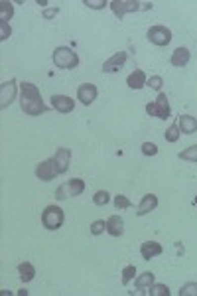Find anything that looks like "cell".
Wrapping results in <instances>:
<instances>
[{
    "label": "cell",
    "instance_id": "obj_1",
    "mask_svg": "<svg viewBox=\"0 0 197 296\" xmlns=\"http://www.w3.org/2000/svg\"><path fill=\"white\" fill-rule=\"evenodd\" d=\"M20 107L26 115H32V117H40L42 113L48 111V105L44 103L40 89L28 81L20 83Z\"/></svg>",
    "mask_w": 197,
    "mask_h": 296
},
{
    "label": "cell",
    "instance_id": "obj_2",
    "mask_svg": "<svg viewBox=\"0 0 197 296\" xmlns=\"http://www.w3.org/2000/svg\"><path fill=\"white\" fill-rule=\"evenodd\" d=\"M108 6H110V10H112V14L116 16V18H125V14L128 12H138V10H152V2H136V0H112V2H108Z\"/></svg>",
    "mask_w": 197,
    "mask_h": 296
},
{
    "label": "cell",
    "instance_id": "obj_3",
    "mask_svg": "<svg viewBox=\"0 0 197 296\" xmlns=\"http://www.w3.org/2000/svg\"><path fill=\"white\" fill-rule=\"evenodd\" d=\"M52 59H54L55 67H59V69H73V67L79 65V56L73 52L71 48H67V46L55 48Z\"/></svg>",
    "mask_w": 197,
    "mask_h": 296
},
{
    "label": "cell",
    "instance_id": "obj_4",
    "mask_svg": "<svg viewBox=\"0 0 197 296\" xmlns=\"http://www.w3.org/2000/svg\"><path fill=\"white\" fill-rule=\"evenodd\" d=\"M63 221H65L63 209L57 207V205H48V207L44 209V213H42V223H44V227L50 229V231H57V229L63 225Z\"/></svg>",
    "mask_w": 197,
    "mask_h": 296
},
{
    "label": "cell",
    "instance_id": "obj_5",
    "mask_svg": "<svg viewBox=\"0 0 197 296\" xmlns=\"http://www.w3.org/2000/svg\"><path fill=\"white\" fill-rule=\"evenodd\" d=\"M85 190V182L81 178H73L67 180L65 184H61L55 190V198L57 200H67V198H75V196H81Z\"/></svg>",
    "mask_w": 197,
    "mask_h": 296
},
{
    "label": "cell",
    "instance_id": "obj_6",
    "mask_svg": "<svg viewBox=\"0 0 197 296\" xmlns=\"http://www.w3.org/2000/svg\"><path fill=\"white\" fill-rule=\"evenodd\" d=\"M146 113H148L150 117H158V119H164V121L170 119L172 109H170V103H168L166 93H160L158 99H156L154 103H148V105H146Z\"/></svg>",
    "mask_w": 197,
    "mask_h": 296
},
{
    "label": "cell",
    "instance_id": "obj_7",
    "mask_svg": "<svg viewBox=\"0 0 197 296\" xmlns=\"http://www.w3.org/2000/svg\"><path fill=\"white\" fill-rule=\"evenodd\" d=\"M146 36L150 40V44H154V46H168L172 42V30L166 26H152Z\"/></svg>",
    "mask_w": 197,
    "mask_h": 296
},
{
    "label": "cell",
    "instance_id": "obj_8",
    "mask_svg": "<svg viewBox=\"0 0 197 296\" xmlns=\"http://www.w3.org/2000/svg\"><path fill=\"white\" fill-rule=\"evenodd\" d=\"M16 89H18L16 79L4 81V83L0 85V107H2V109H6V107L12 105V101L16 99Z\"/></svg>",
    "mask_w": 197,
    "mask_h": 296
},
{
    "label": "cell",
    "instance_id": "obj_9",
    "mask_svg": "<svg viewBox=\"0 0 197 296\" xmlns=\"http://www.w3.org/2000/svg\"><path fill=\"white\" fill-rule=\"evenodd\" d=\"M36 176L40 180H44V182H50V180H54L55 176H59V172H57V166H55L54 158H50V160H44L42 164H37L36 166Z\"/></svg>",
    "mask_w": 197,
    "mask_h": 296
},
{
    "label": "cell",
    "instance_id": "obj_10",
    "mask_svg": "<svg viewBox=\"0 0 197 296\" xmlns=\"http://www.w3.org/2000/svg\"><path fill=\"white\" fill-rule=\"evenodd\" d=\"M77 99H79L85 107L93 105L95 99H97V87H95L93 83H83V85H79V89H77Z\"/></svg>",
    "mask_w": 197,
    "mask_h": 296
},
{
    "label": "cell",
    "instance_id": "obj_11",
    "mask_svg": "<svg viewBox=\"0 0 197 296\" xmlns=\"http://www.w3.org/2000/svg\"><path fill=\"white\" fill-rule=\"evenodd\" d=\"M52 158H54L55 166H57V172L63 174V172H67V168L71 164V150L69 148H59Z\"/></svg>",
    "mask_w": 197,
    "mask_h": 296
},
{
    "label": "cell",
    "instance_id": "obj_12",
    "mask_svg": "<svg viewBox=\"0 0 197 296\" xmlns=\"http://www.w3.org/2000/svg\"><path fill=\"white\" fill-rule=\"evenodd\" d=\"M52 107L59 113H71L75 109V101L67 95H54L52 97Z\"/></svg>",
    "mask_w": 197,
    "mask_h": 296
},
{
    "label": "cell",
    "instance_id": "obj_13",
    "mask_svg": "<svg viewBox=\"0 0 197 296\" xmlns=\"http://www.w3.org/2000/svg\"><path fill=\"white\" fill-rule=\"evenodd\" d=\"M126 52H119V54H114V56L107 59L105 63H103V71L105 73H112V71H119L123 65L126 63Z\"/></svg>",
    "mask_w": 197,
    "mask_h": 296
},
{
    "label": "cell",
    "instance_id": "obj_14",
    "mask_svg": "<svg viewBox=\"0 0 197 296\" xmlns=\"http://www.w3.org/2000/svg\"><path fill=\"white\" fill-rule=\"evenodd\" d=\"M162 251H164L162 245L160 243H156V241H146V243L140 245V255H142V259H146V261L162 255Z\"/></svg>",
    "mask_w": 197,
    "mask_h": 296
},
{
    "label": "cell",
    "instance_id": "obj_15",
    "mask_svg": "<svg viewBox=\"0 0 197 296\" xmlns=\"http://www.w3.org/2000/svg\"><path fill=\"white\" fill-rule=\"evenodd\" d=\"M107 233L112 237H121L125 233V221L121 215H110L107 219Z\"/></svg>",
    "mask_w": 197,
    "mask_h": 296
},
{
    "label": "cell",
    "instance_id": "obj_16",
    "mask_svg": "<svg viewBox=\"0 0 197 296\" xmlns=\"http://www.w3.org/2000/svg\"><path fill=\"white\" fill-rule=\"evenodd\" d=\"M146 83H148V77H146L142 69H134L126 79V85L130 89H142V87H146Z\"/></svg>",
    "mask_w": 197,
    "mask_h": 296
},
{
    "label": "cell",
    "instance_id": "obj_17",
    "mask_svg": "<svg viewBox=\"0 0 197 296\" xmlns=\"http://www.w3.org/2000/svg\"><path fill=\"white\" fill-rule=\"evenodd\" d=\"M178 127L183 134H193V132H197V119L191 115H181L178 121Z\"/></svg>",
    "mask_w": 197,
    "mask_h": 296
},
{
    "label": "cell",
    "instance_id": "obj_18",
    "mask_svg": "<svg viewBox=\"0 0 197 296\" xmlns=\"http://www.w3.org/2000/svg\"><path fill=\"white\" fill-rule=\"evenodd\" d=\"M156 205H158V198H156L154 194H146V196L142 198V202H140V205H138L136 215H146V213L154 211V209H156Z\"/></svg>",
    "mask_w": 197,
    "mask_h": 296
},
{
    "label": "cell",
    "instance_id": "obj_19",
    "mask_svg": "<svg viewBox=\"0 0 197 296\" xmlns=\"http://www.w3.org/2000/svg\"><path fill=\"white\" fill-rule=\"evenodd\" d=\"M189 50L187 48H176V52L172 54V65L174 67H185L187 63H189Z\"/></svg>",
    "mask_w": 197,
    "mask_h": 296
},
{
    "label": "cell",
    "instance_id": "obj_20",
    "mask_svg": "<svg viewBox=\"0 0 197 296\" xmlns=\"http://www.w3.org/2000/svg\"><path fill=\"white\" fill-rule=\"evenodd\" d=\"M18 273H20L22 282H30L32 278L36 277V269H34V265H32V263H20Z\"/></svg>",
    "mask_w": 197,
    "mask_h": 296
},
{
    "label": "cell",
    "instance_id": "obj_21",
    "mask_svg": "<svg viewBox=\"0 0 197 296\" xmlns=\"http://www.w3.org/2000/svg\"><path fill=\"white\" fill-rule=\"evenodd\" d=\"M152 284H154V273H150V271H148V273H142L140 277H138L136 280H134V286H136L138 290H144V288H150Z\"/></svg>",
    "mask_w": 197,
    "mask_h": 296
},
{
    "label": "cell",
    "instance_id": "obj_22",
    "mask_svg": "<svg viewBox=\"0 0 197 296\" xmlns=\"http://www.w3.org/2000/svg\"><path fill=\"white\" fill-rule=\"evenodd\" d=\"M14 16V6L10 4V2H6V0H2L0 2V22H4V24H8L10 18Z\"/></svg>",
    "mask_w": 197,
    "mask_h": 296
},
{
    "label": "cell",
    "instance_id": "obj_23",
    "mask_svg": "<svg viewBox=\"0 0 197 296\" xmlns=\"http://www.w3.org/2000/svg\"><path fill=\"white\" fill-rule=\"evenodd\" d=\"M179 136H181V130H179L178 125H172L170 129L164 132V138H166L168 142H178Z\"/></svg>",
    "mask_w": 197,
    "mask_h": 296
},
{
    "label": "cell",
    "instance_id": "obj_24",
    "mask_svg": "<svg viewBox=\"0 0 197 296\" xmlns=\"http://www.w3.org/2000/svg\"><path fill=\"white\" fill-rule=\"evenodd\" d=\"M179 158L181 160H187V162H197V144L185 148L183 152H179Z\"/></svg>",
    "mask_w": 197,
    "mask_h": 296
},
{
    "label": "cell",
    "instance_id": "obj_25",
    "mask_svg": "<svg viewBox=\"0 0 197 296\" xmlns=\"http://www.w3.org/2000/svg\"><path fill=\"white\" fill-rule=\"evenodd\" d=\"M148 294L150 296H170V288L166 284H152L148 288Z\"/></svg>",
    "mask_w": 197,
    "mask_h": 296
},
{
    "label": "cell",
    "instance_id": "obj_26",
    "mask_svg": "<svg viewBox=\"0 0 197 296\" xmlns=\"http://www.w3.org/2000/svg\"><path fill=\"white\" fill-rule=\"evenodd\" d=\"M108 200H110V194L105 192V190H99V192L93 196V202H95V205H107Z\"/></svg>",
    "mask_w": 197,
    "mask_h": 296
},
{
    "label": "cell",
    "instance_id": "obj_27",
    "mask_svg": "<svg viewBox=\"0 0 197 296\" xmlns=\"http://www.w3.org/2000/svg\"><path fill=\"white\" fill-rule=\"evenodd\" d=\"M179 296H197V282H187L181 286Z\"/></svg>",
    "mask_w": 197,
    "mask_h": 296
},
{
    "label": "cell",
    "instance_id": "obj_28",
    "mask_svg": "<svg viewBox=\"0 0 197 296\" xmlns=\"http://www.w3.org/2000/svg\"><path fill=\"white\" fill-rule=\"evenodd\" d=\"M134 275H136V267H134V265L125 267V269H123V284H128V282L134 278Z\"/></svg>",
    "mask_w": 197,
    "mask_h": 296
},
{
    "label": "cell",
    "instance_id": "obj_29",
    "mask_svg": "<svg viewBox=\"0 0 197 296\" xmlns=\"http://www.w3.org/2000/svg\"><path fill=\"white\" fill-rule=\"evenodd\" d=\"M130 200L126 198V196H123V194H119V196H114V207L116 209H128L130 207Z\"/></svg>",
    "mask_w": 197,
    "mask_h": 296
},
{
    "label": "cell",
    "instance_id": "obj_30",
    "mask_svg": "<svg viewBox=\"0 0 197 296\" xmlns=\"http://www.w3.org/2000/svg\"><path fill=\"white\" fill-rule=\"evenodd\" d=\"M103 231H107V221H103V219L93 221V225H91V233L93 235H101Z\"/></svg>",
    "mask_w": 197,
    "mask_h": 296
},
{
    "label": "cell",
    "instance_id": "obj_31",
    "mask_svg": "<svg viewBox=\"0 0 197 296\" xmlns=\"http://www.w3.org/2000/svg\"><path fill=\"white\" fill-rule=\"evenodd\" d=\"M142 154L144 156H156V154H158V146H156L154 142H144Z\"/></svg>",
    "mask_w": 197,
    "mask_h": 296
},
{
    "label": "cell",
    "instance_id": "obj_32",
    "mask_svg": "<svg viewBox=\"0 0 197 296\" xmlns=\"http://www.w3.org/2000/svg\"><path fill=\"white\" fill-rule=\"evenodd\" d=\"M83 4L89 6V8H93V10H101V8L108 6L105 0H83Z\"/></svg>",
    "mask_w": 197,
    "mask_h": 296
},
{
    "label": "cell",
    "instance_id": "obj_33",
    "mask_svg": "<svg viewBox=\"0 0 197 296\" xmlns=\"http://www.w3.org/2000/svg\"><path fill=\"white\" fill-rule=\"evenodd\" d=\"M12 34V28H10V24H4V22H0V40L4 42V40H8Z\"/></svg>",
    "mask_w": 197,
    "mask_h": 296
},
{
    "label": "cell",
    "instance_id": "obj_34",
    "mask_svg": "<svg viewBox=\"0 0 197 296\" xmlns=\"http://www.w3.org/2000/svg\"><path fill=\"white\" fill-rule=\"evenodd\" d=\"M162 83H164V81H162L160 75H152V77L148 79V85H150L152 89H156V91H160L162 89Z\"/></svg>",
    "mask_w": 197,
    "mask_h": 296
},
{
    "label": "cell",
    "instance_id": "obj_35",
    "mask_svg": "<svg viewBox=\"0 0 197 296\" xmlns=\"http://www.w3.org/2000/svg\"><path fill=\"white\" fill-rule=\"evenodd\" d=\"M57 12H59V8H57V6H54V8H50V10H46V12H44V18H48V20L54 18Z\"/></svg>",
    "mask_w": 197,
    "mask_h": 296
},
{
    "label": "cell",
    "instance_id": "obj_36",
    "mask_svg": "<svg viewBox=\"0 0 197 296\" xmlns=\"http://www.w3.org/2000/svg\"><path fill=\"white\" fill-rule=\"evenodd\" d=\"M195 205H197V198H195Z\"/></svg>",
    "mask_w": 197,
    "mask_h": 296
}]
</instances>
